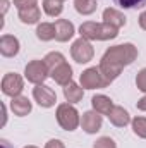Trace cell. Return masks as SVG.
<instances>
[{"mask_svg": "<svg viewBox=\"0 0 146 148\" xmlns=\"http://www.w3.org/2000/svg\"><path fill=\"white\" fill-rule=\"evenodd\" d=\"M45 148H65V147H64V143H62L60 140H50V141L45 145Z\"/></svg>", "mask_w": 146, "mask_h": 148, "instance_id": "cell-28", "label": "cell"}, {"mask_svg": "<svg viewBox=\"0 0 146 148\" xmlns=\"http://www.w3.org/2000/svg\"><path fill=\"white\" fill-rule=\"evenodd\" d=\"M93 148H117V145H115V141H113L112 138L102 136V138H98V140L95 141Z\"/></svg>", "mask_w": 146, "mask_h": 148, "instance_id": "cell-25", "label": "cell"}, {"mask_svg": "<svg viewBox=\"0 0 146 148\" xmlns=\"http://www.w3.org/2000/svg\"><path fill=\"white\" fill-rule=\"evenodd\" d=\"M136 59H138V48L132 43L110 47L100 60V71L105 76V79L112 83L120 76L126 66H131Z\"/></svg>", "mask_w": 146, "mask_h": 148, "instance_id": "cell-1", "label": "cell"}, {"mask_svg": "<svg viewBox=\"0 0 146 148\" xmlns=\"http://www.w3.org/2000/svg\"><path fill=\"white\" fill-rule=\"evenodd\" d=\"M136 86H138V90L146 91V67H143L136 76Z\"/></svg>", "mask_w": 146, "mask_h": 148, "instance_id": "cell-26", "label": "cell"}, {"mask_svg": "<svg viewBox=\"0 0 146 148\" xmlns=\"http://www.w3.org/2000/svg\"><path fill=\"white\" fill-rule=\"evenodd\" d=\"M102 124H103V119H102V114H98L96 110H88L83 114L81 117V127L83 131H86L88 134H95L102 129Z\"/></svg>", "mask_w": 146, "mask_h": 148, "instance_id": "cell-9", "label": "cell"}, {"mask_svg": "<svg viewBox=\"0 0 146 148\" xmlns=\"http://www.w3.org/2000/svg\"><path fill=\"white\" fill-rule=\"evenodd\" d=\"M43 62L46 64V67H48V71L52 73L55 67H59L60 64H64L65 62V57L60 53V52H50V53H46L45 55V59H43Z\"/></svg>", "mask_w": 146, "mask_h": 148, "instance_id": "cell-22", "label": "cell"}, {"mask_svg": "<svg viewBox=\"0 0 146 148\" xmlns=\"http://www.w3.org/2000/svg\"><path fill=\"white\" fill-rule=\"evenodd\" d=\"M74 7L79 14L83 16H89L96 10V0H74Z\"/></svg>", "mask_w": 146, "mask_h": 148, "instance_id": "cell-21", "label": "cell"}, {"mask_svg": "<svg viewBox=\"0 0 146 148\" xmlns=\"http://www.w3.org/2000/svg\"><path fill=\"white\" fill-rule=\"evenodd\" d=\"M40 16H41V12H40V7L38 5H33V7H28V9H21L19 10V19L24 24H35V23H38L40 21Z\"/></svg>", "mask_w": 146, "mask_h": 148, "instance_id": "cell-18", "label": "cell"}, {"mask_svg": "<svg viewBox=\"0 0 146 148\" xmlns=\"http://www.w3.org/2000/svg\"><path fill=\"white\" fill-rule=\"evenodd\" d=\"M43 10H45V14L50 16V17L60 16L62 10H64L62 0H43Z\"/></svg>", "mask_w": 146, "mask_h": 148, "instance_id": "cell-20", "label": "cell"}, {"mask_svg": "<svg viewBox=\"0 0 146 148\" xmlns=\"http://www.w3.org/2000/svg\"><path fill=\"white\" fill-rule=\"evenodd\" d=\"M23 90H24V81H23V77L19 74L7 73L3 76V79H2V91H3V95L14 98V97H19Z\"/></svg>", "mask_w": 146, "mask_h": 148, "instance_id": "cell-7", "label": "cell"}, {"mask_svg": "<svg viewBox=\"0 0 146 148\" xmlns=\"http://www.w3.org/2000/svg\"><path fill=\"white\" fill-rule=\"evenodd\" d=\"M2 112H3V121H2V126H5V122H7V107L2 103Z\"/></svg>", "mask_w": 146, "mask_h": 148, "instance_id": "cell-32", "label": "cell"}, {"mask_svg": "<svg viewBox=\"0 0 146 148\" xmlns=\"http://www.w3.org/2000/svg\"><path fill=\"white\" fill-rule=\"evenodd\" d=\"M83 95H84V88L76 84L74 81H71L69 84L64 86V97L69 103H77L83 100Z\"/></svg>", "mask_w": 146, "mask_h": 148, "instance_id": "cell-17", "label": "cell"}, {"mask_svg": "<svg viewBox=\"0 0 146 148\" xmlns=\"http://www.w3.org/2000/svg\"><path fill=\"white\" fill-rule=\"evenodd\" d=\"M71 55L77 64H88L93 55H95V50H93V45L89 43V40L86 38H79L76 40L71 47Z\"/></svg>", "mask_w": 146, "mask_h": 148, "instance_id": "cell-4", "label": "cell"}, {"mask_svg": "<svg viewBox=\"0 0 146 148\" xmlns=\"http://www.w3.org/2000/svg\"><path fill=\"white\" fill-rule=\"evenodd\" d=\"M33 97H35V100L38 102V105L43 107V109H50L57 102L55 91L50 86H46V84H36V88L33 90Z\"/></svg>", "mask_w": 146, "mask_h": 148, "instance_id": "cell-8", "label": "cell"}, {"mask_svg": "<svg viewBox=\"0 0 146 148\" xmlns=\"http://www.w3.org/2000/svg\"><path fill=\"white\" fill-rule=\"evenodd\" d=\"M76 33V28L71 21L67 19H59L55 23V40L57 41H69Z\"/></svg>", "mask_w": 146, "mask_h": 148, "instance_id": "cell-11", "label": "cell"}, {"mask_svg": "<svg viewBox=\"0 0 146 148\" xmlns=\"http://www.w3.org/2000/svg\"><path fill=\"white\" fill-rule=\"evenodd\" d=\"M24 148H36V147H33V145H29V147H24Z\"/></svg>", "mask_w": 146, "mask_h": 148, "instance_id": "cell-34", "label": "cell"}, {"mask_svg": "<svg viewBox=\"0 0 146 148\" xmlns=\"http://www.w3.org/2000/svg\"><path fill=\"white\" fill-rule=\"evenodd\" d=\"M7 9H9V0H2V16H5Z\"/></svg>", "mask_w": 146, "mask_h": 148, "instance_id": "cell-31", "label": "cell"}, {"mask_svg": "<svg viewBox=\"0 0 146 148\" xmlns=\"http://www.w3.org/2000/svg\"><path fill=\"white\" fill-rule=\"evenodd\" d=\"M136 107H138L139 110L146 112V95L143 97V98H139V100H138V103H136Z\"/></svg>", "mask_w": 146, "mask_h": 148, "instance_id": "cell-29", "label": "cell"}, {"mask_svg": "<svg viewBox=\"0 0 146 148\" xmlns=\"http://www.w3.org/2000/svg\"><path fill=\"white\" fill-rule=\"evenodd\" d=\"M36 36L41 41H50L55 38V24L52 23H41L36 28Z\"/></svg>", "mask_w": 146, "mask_h": 148, "instance_id": "cell-19", "label": "cell"}, {"mask_svg": "<svg viewBox=\"0 0 146 148\" xmlns=\"http://www.w3.org/2000/svg\"><path fill=\"white\" fill-rule=\"evenodd\" d=\"M115 5H119L120 9H129V10H132V9H141V7H145L146 5V0H112Z\"/></svg>", "mask_w": 146, "mask_h": 148, "instance_id": "cell-24", "label": "cell"}, {"mask_svg": "<svg viewBox=\"0 0 146 148\" xmlns=\"http://www.w3.org/2000/svg\"><path fill=\"white\" fill-rule=\"evenodd\" d=\"M131 124H132L134 134L139 136V138H143V140H146V117H134L131 121Z\"/></svg>", "mask_w": 146, "mask_h": 148, "instance_id": "cell-23", "label": "cell"}, {"mask_svg": "<svg viewBox=\"0 0 146 148\" xmlns=\"http://www.w3.org/2000/svg\"><path fill=\"white\" fill-rule=\"evenodd\" d=\"M81 38L86 40H96V41H107V40H113L119 36V29L110 26L107 23H83L79 28Z\"/></svg>", "mask_w": 146, "mask_h": 148, "instance_id": "cell-2", "label": "cell"}, {"mask_svg": "<svg viewBox=\"0 0 146 148\" xmlns=\"http://www.w3.org/2000/svg\"><path fill=\"white\" fill-rule=\"evenodd\" d=\"M50 76L53 77L55 83L65 86V84H69V83L72 81V67H71L67 62H64V64H60L59 67H55V69L50 73Z\"/></svg>", "mask_w": 146, "mask_h": 148, "instance_id": "cell-12", "label": "cell"}, {"mask_svg": "<svg viewBox=\"0 0 146 148\" xmlns=\"http://www.w3.org/2000/svg\"><path fill=\"white\" fill-rule=\"evenodd\" d=\"M14 5L17 7V10H21V9H28V7L36 5V0H14Z\"/></svg>", "mask_w": 146, "mask_h": 148, "instance_id": "cell-27", "label": "cell"}, {"mask_svg": "<svg viewBox=\"0 0 146 148\" xmlns=\"http://www.w3.org/2000/svg\"><path fill=\"white\" fill-rule=\"evenodd\" d=\"M110 83L102 74L100 67H89L81 73V86L86 90H95V88H105Z\"/></svg>", "mask_w": 146, "mask_h": 148, "instance_id": "cell-5", "label": "cell"}, {"mask_svg": "<svg viewBox=\"0 0 146 148\" xmlns=\"http://www.w3.org/2000/svg\"><path fill=\"white\" fill-rule=\"evenodd\" d=\"M108 119H110V122L113 126H117V127H124V126H127L131 122L129 112L126 110L124 107H120V105H113V109L108 114Z\"/></svg>", "mask_w": 146, "mask_h": 148, "instance_id": "cell-13", "label": "cell"}, {"mask_svg": "<svg viewBox=\"0 0 146 148\" xmlns=\"http://www.w3.org/2000/svg\"><path fill=\"white\" fill-rule=\"evenodd\" d=\"M62 2H64V0H62Z\"/></svg>", "mask_w": 146, "mask_h": 148, "instance_id": "cell-35", "label": "cell"}, {"mask_svg": "<svg viewBox=\"0 0 146 148\" xmlns=\"http://www.w3.org/2000/svg\"><path fill=\"white\" fill-rule=\"evenodd\" d=\"M103 23H107L110 26L120 29L122 26H126V16H124L120 10H117V9L107 7V9L103 10Z\"/></svg>", "mask_w": 146, "mask_h": 148, "instance_id": "cell-14", "label": "cell"}, {"mask_svg": "<svg viewBox=\"0 0 146 148\" xmlns=\"http://www.w3.org/2000/svg\"><path fill=\"white\" fill-rule=\"evenodd\" d=\"M19 40L12 35H3L0 38V53L3 57H16L19 53Z\"/></svg>", "mask_w": 146, "mask_h": 148, "instance_id": "cell-10", "label": "cell"}, {"mask_svg": "<svg viewBox=\"0 0 146 148\" xmlns=\"http://www.w3.org/2000/svg\"><path fill=\"white\" fill-rule=\"evenodd\" d=\"M55 115H57V122L65 131H74L81 124L79 112L76 110V107H74L72 103H60L57 107V114Z\"/></svg>", "mask_w": 146, "mask_h": 148, "instance_id": "cell-3", "label": "cell"}, {"mask_svg": "<svg viewBox=\"0 0 146 148\" xmlns=\"http://www.w3.org/2000/svg\"><path fill=\"white\" fill-rule=\"evenodd\" d=\"M0 145H2V148H14L9 141H7V140H2V141H0Z\"/></svg>", "mask_w": 146, "mask_h": 148, "instance_id": "cell-33", "label": "cell"}, {"mask_svg": "<svg viewBox=\"0 0 146 148\" xmlns=\"http://www.w3.org/2000/svg\"><path fill=\"white\" fill-rule=\"evenodd\" d=\"M48 74H50V71L43 60H31L24 69L26 79L33 84H43V81L48 77Z\"/></svg>", "mask_w": 146, "mask_h": 148, "instance_id": "cell-6", "label": "cell"}, {"mask_svg": "<svg viewBox=\"0 0 146 148\" xmlns=\"http://www.w3.org/2000/svg\"><path fill=\"white\" fill-rule=\"evenodd\" d=\"M10 109H12V112H14L16 115L24 117V115H28V114L31 112L33 105H31V102H29L28 97L19 95V97H14V98L10 100Z\"/></svg>", "mask_w": 146, "mask_h": 148, "instance_id": "cell-15", "label": "cell"}, {"mask_svg": "<svg viewBox=\"0 0 146 148\" xmlns=\"http://www.w3.org/2000/svg\"><path fill=\"white\" fill-rule=\"evenodd\" d=\"M139 26L146 31V10L145 12H141V16H139Z\"/></svg>", "mask_w": 146, "mask_h": 148, "instance_id": "cell-30", "label": "cell"}, {"mask_svg": "<svg viewBox=\"0 0 146 148\" xmlns=\"http://www.w3.org/2000/svg\"><path fill=\"white\" fill-rule=\"evenodd\" d=\"M91 105H93V110H96L102 115H108L110 110L113 109V102L107 95H95L91 98Z\"/></svg>", "mask_w": 146, "mask_h": 148, "instance_id": "cell-16", "label": "cell"}]
</instances>
